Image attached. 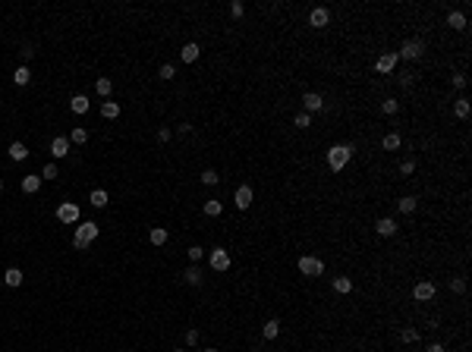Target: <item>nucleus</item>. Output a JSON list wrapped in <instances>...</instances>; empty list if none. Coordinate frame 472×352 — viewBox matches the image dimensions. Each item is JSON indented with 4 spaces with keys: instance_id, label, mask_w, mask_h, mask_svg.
I'll return each instance as SVG.
<instances>
[{
    "instance_id": "1",
    "label": "nucleus",
    "mask_w": 472,
    "mask_h": 352,
    "mask_svg": "<svg viewBox=\"0 0 472 352\" xmlns=\"http://www.w3.org/2000/svg\"><path fill=\"white\" fill-rule=\"evenodd\" d=\"M98 233H101V227H98L95 220H82V223L76 227V236H72V245H76L79 251H82V249H88V245H91V242L98 239Z\"/></svg>"
},
{
    "instance_id": "2",
    "label": "nucleus",
    "mask_w": 472,
    "mask_h": 352,
    "mask_svg": "<svg viewBox=\"0 0 472 352\" xmlns=\"http://www.w3.org/2000/svg\"><path fill=\"white\" fill-rule=\"evenodd\" d=\"M353 151H356L353 145H334V148H328V167L334 170V173H340V170L350 164Z\"/></svg>"
},
{
    "instance_id": "3",
    "label": "nucleus",
    "mask_w": 472,
    "mask_h": 352,
    "mask_svg": "<svg viewBox=\"0 0 472 352\" xmlns=\"http://www.w3.org/2000/svg\"><path fill=\"white\" fill-rule=\"evenodd\" d=\"M296 268H299V274H302V277H321L324 274V261H321V258H315V255H302Z\"/></svg>"
},
{
    "instance_id": "4",
    "label": "nucleus",
    "mask_w": 472,
    "mask_h": 352,
    "mask_svg": "<svg viewBox=\"0 0 472 352\" xmlns=\"http://www.w3.org/2000/svg\"><path fill=\"white\" fill-rule=\"evenodd\" d=\"M425 54V41L422 38H409V41H403V48L397 50V60H419Z\"/></svg>"
},
{
    "instance_id": "5",
    "label": "nucleus",
    "mask_w": 472,
    "mask_h": 352,
    "mask_svg": "<svg viewBox=\"0 0 472 352\" xmlns=\"http://www.w3.org/2000/svg\"><path fill=\"white\" fill-rule=\"evenodd\" d=\"M79 217H82V211H79L76 201H63L57 208V220L60 223H79Z\"/></svg>"
},
{
    "instance_id": "6",
    "label": "nucleus",
    "mask_w": 472,
    "mask_h": 352,
    "mask_svg": "<svg viewBox=\"0 0 472 352\" xmlns=\"http://www.w3.org/2000/svg\"><path fill=\"white\" fill-rule=\"evenodd\" d=\"M208 261H211L214 270H227L230 268V251L224 249V245H214V249L208 251Z\"/></svg>"
},
{
    "instance_id": "7",
    "label": "nucleus",
    "mask_w": 472,
    "mask_h": 352,
    "mask_svg": "<svg viewBox=\"0 0 472 352\" xmlns=\"http://www.w3.org/2000/svg\"><path fill=\"white\" fill-rule=\"evenodd\" d=\"M435 293H437V289H435V283H431V280H419L416 289H413V299H416V302H431Z\"/></svg>"
},
{
    "instance_id": "8",
    "label": "nucleus",
    "mask_w": 472,
    "mask_h": 352,
    "mask_svg": "<svg viewBox=\"0 0 472 352\" xmlns=\"http://www.w3.org/2000/svg\"><path fill=\"white\" fill-rule=\"evenodd\" d=\"M302 107H305V114H318V110H324V98L318 95V91H305L302 95Z\"/></svg>"
},
{
    "instance_id": "9",
    "label": "nucleus",
    "mask_w": 472,
    "mask_h": 352,
    "mask_svg": "<svg viewBox=\"0 0 472 352\" xmlns=\"http://www.w3.org/2000/svg\"><path fill=\"white\" fill-rule=\"evenodd\" d=\"M328 22H331V10H328V6H315V10L309 13V25H312V29H324Z\"/></svg>"
},
{
    "instance_id": "10",
    "label": "nucleus",
    "mask_w": 472,
    "mask_h": 352,
    "mask_svg": "<svg viewBox=\"0 0 472 352\" xmlns=\"http://www.w3.org/2000/svg\"><path fill=\"white\" fill-rule=\"evenodd\" d=\"M233 201H236L239 211H249L252 208V185H239L236 195H233Z\"/></svg>"
},
{
    "instance_id": "11",
    "label": "nucleus",
    "mask_w": 472,
    "mask_h": 352,
    "mask_svg": "<svg viewBox=\"0 0 472 352\" xmlns=\"http://www.w3.org/2000/svg\"><path fill=\"white\" fill-rule=\"evenodd\" d=\"M70 148H72V145H70V138H66V135H57L54 142H51V154H54V157H66V154H70Z\"/></svg>"
},
{
    "instance_id": "12",
    "label": "nucleus",
    "mask_w": 472,
    "mask_h": 352,
    "mask_svg": "<svg viewBox=\"0 0 472 352\" xmlns=\"http://www.w3.org/2000/svg\"><path fill=\"white\" fill-rule=\"evenodd\" d=\"M394 66H397V50H390V54H381V57H378L375 69L378 72H394Z\"/></svg>"
},
{
    "instance_id": "13",
    "label": "nucleus",
    "mask_w": 472,
    "mask_h": 352,
    "mask_svg": "<svg viewBox=\"0 0 472 352\" xmlns=\"http://www.w3.org/2000/svg\"><path fill=\"white\" fill-rule=\"evenodd\" d=\"M179 57H183V63H195V60L202 57V48H198L195 41H189V44H183V50H179Z\"/></svg>"
},
{
    "instance_id": "14",
    "label": "nucleus",
    "mask_w": 472,
    "mask_h": 352,
    "mask_svg": "<svg viewBox=\"0 0 472 352\" xmlns=\"http://www.w3.org/2000/svg\"><path fill=\"white\" fill-rule=\"evenodd\" d=\"M375 230H378V236H394L397 233V220L394 217H381V220L375 223Z\"/></svg>"
},
{
    "instance_id": "15",
    "label": "nucleus",
    "mask_w": 472,
    "mask_h": 352,
    "mask_svg": "<svg viewBox=\"0 0 472 352\" xmlns=\"http://www.w3.org/2000/svg\"><path fill=\"white\" fill-rule=\"evenodd\" d=\"M22 280H25V274L19 268H6V274H3V283H6V286H22Z\"/></svg>"
},
{
    "instance_id": "16",
    "label": "nucleus",
    "mask_w": 472,
    "mask_h": 352,
    "mask_svg": "<svg viewBox=\"0 0 472 352\" xmlns=\"http://www.w3.org/2000/svg\"><path fill=\"white\" fill-rule=\"evenodd\" d=\"M186 283H189V286H202V280H205V277H202V268H198V264H192V268H186Z\"/></svg>"
},
{
    "instance_id": "17",
    "label": "nucleus",
    "mask_w": 472,
    "mask_h": 352,
    "mask_svg": "<svg viewBox=\"0 0 472 352\" xmlns=\"http://www.w3.org/2000/svg\"><path fill=\"white\" fill-rule=\"evenodd\" d=\"M447 25H450V29H456V32L466 29V16H463L460 10H450V13H447Z\"/></svg>"
},
{
    "instance_id": "18",
    "label": "nucleus",
    "mask_w": 472,
    "mask_h": 352,
    "mask_svg": "<svg viewBox=\"0 0 472 352\" xmlns=\"http://www.w3.org/2000/svg\"><path fill=\"white\" fill-rule=\"evenodd\" d=\"M6 151H10V161H25V157H29V148H25L22 142H13Z\"/></svg>"
},
{
    "instance_id": "19",
    "label": "nucleus",
    "mask_w": 472,
    "mask_h": 352,
    "mask_svg": "<svg viewBox=\"0 0 472 352\" xmlns=\"http://www.w3.org/2000/svg\"><path fill=\"white\" fill-rule=\"evenodd\" d=\"M41 189V176H22V192L25 195H35Z\"/></svg>"
},
{
    "instance_id": "20",
    "label": "nucleus",
    "mask_w": 472,
    "mask_h": 352,
    "mask_svg": "<svg viewBox=\"0 0 472 352\" xmlns=\"http://www.w3.org/2000/svg\"><path fill=\"white\" fill-rule=\"evenodd\" d=\"M400 145H403V138L397 135V132H387V135L381 138V148H384V151H397Z\"/></svg>"
},
{
    "instance_id": "21",
    "label": "nucleus",
    "mask_w": 472,
    "mask_h": 352,
    "mask_svg": "<svg viewBox=\"0 0 472 352\" xmlns=\"http://www.w3.org/2000/svg\"><path fill=\"white\" fill-rule=\"evenodd\" d=\"M101 117H104V119H117V117H120V104H117V101H104V104H101Z\"/></svg>"
},
{
    "instance_id": "22",
    "label": "nucleus",
    "mask_w": 472,
    "mask_h": 352,
    "mask_svg": "<svg viewBox=\"0 0 472 352\" xmlns=\"http://www.w3.org/2000/svg\"><path fill=\"white\" fill-rule=\"evenodd\" d=\"M13 82H16V85H29L32 82V72H29V66H25V63L13 72Z\"/></svg>"
},
{
    "instance_id": "23",
    "label": "nucleus",
    "mask_w": 472,
    "mask_h": 352,
    "mask_svg": "<svg viewBox=\"0 0 472 352\" xmlns=\"http://www.w3.org/2000/svg\"><path fill=\"white\" fill-rule=\"evenodd\" d=\"M70 110H72V114H85V110H88V98H85V95H76L70 101Z\"/></svg>"
},
{
    "instance_id": "24",
    "label": "nucleus",
    "mask_w": 472,
    "mask_h": 352,
    "mask_svg": "<svg viewBox=\"0 0 472 352\" xmlns=\"http://www.w3.org/2000/svg\"><path fill=\"white\" fill-rule=\"evenodd\" d=\"M95 91H98V95H101V98H107L110 91H114V82H110L107 76H101V79H98V82H95Z\"/></svg>"
},
{
    "instance_id": "25",
    "label": "nucleus",
    "mask_w": 472,
    "mask_h": 352,
    "mask_svg": "<svg viewBox=\"0 0 472 352\" xmlns=\"http://www.w3.org/2000/svg\"><path fill=\"white\" fill-rule=\"evenodd\" d=\"M66 138H70V145H85V142H88V132H85L82 126H76V129H72Z\"/></svg>"
},
{
    "instance_id": "26",
    "label": "nucleus",
    "mask_w": 472,
    "mask_h": 352,
    "mask_svg": "<svg viewBox=\"0 0 472 352\" xmlns=\"http://www.w3.org/2000/svg\"><path fill=\"white\" fill-rule=\"evenodd\" d=\"M416 204H419V201H416L413 195H403L400 201H397V208H400V214H413V211H416Z\"/></svg>"
},
{
    "instance_id": "27",
    "label": "nucleus",
    "mask_w": 472,
    "mask_h": 352,
    "mask_svg": "<svg viewBox=\"0 0 472 352\" xmlns=\"http://www.w3.org/2000/svg\"><path fill=\"white\" fill-rule=\"evenodd\" d=\"M202 211H205V214H208V217H217V214H221V211H224V204L217 201V198H208V201L202 204Z\"/></svg>"
},
{
    "instance_id": "28",
    "label": "nucleus",
    "mask_w": 472,
    "mask_h": 352,
    "mask_svg": "<svg viewBox=\"0 0 472 352\" xmlns=\"http://www.w3.org/2000/svg\"><path fill=\"white\" fill-rule=\"evenodd\" d=\"M148 239H151V245H164V242H167V230H164V227H151Z\"/></svg>"
},
{
    "instance_id": "29",
    "label": "nucleus",
    "mask_w": 472,
    "mask_h": 352,
    "mask_svg": "<svg viewBox=\"0 0 472 352\" xmlns=\"http://www.w3.org/2000/svg\"><path fill=\"white\" fill-rule=\"evenodd\" d=\"M277 334H280V324H277V321H268L262 327V336H264V340H277Z\"/></svg>"
},
{
    "instance_id": "30",
    "label": "nucleus",
    "mask_w": 472,
    "mask_h": 352,
    "mask_svg": "<svg viewBox=\"0 0 472 352\" xmlns=\"http://www.w3.org/2000/svg\"><path fill=\"white\" fill-rule=\"evenodd\" d=\"M454 114L460 117V119H466V117H469V98H456V104H454Z\"/></svg>"
},
{
    "instance_id": "31",
    "label": "nucleus",
    "mask_w": 472,
    "mask_h": 352,
    "mask_svg": "<svg viewBox=\"0 0 472 352\" xmlns=\"http://www.w3.org/2000/svg\"><path fill=\"white\" fill-rule=\"evenodd\" d=\"M334 289L337 293H353V280L350 277H334Z\"/></svg>"
},
{
    "instance_id": "32",
    "label": "nucleus",
    "mask_w": 472,
    "mask_h": 352,
    "mask_svg": "<svg viewBox=\"0 0 472 352\" xmlns=\"http://www.w3.org/2000/svg\"><path fill=\"white\" fill-rule=\"evenodd\" d=\"M88 201L95 204V208H104V204H107V192H104V189H95V192L88 195Z\"/></svg>"
},
{
    "instance_id": "33",
    "label": "nucleus",
    "mask_w": 472,
    "mask_h": 352,
    "mask_svg": "<svg viewBox=\"0 0 472 352\" xmlns=\"http://www.w3.org/2000/svg\"><path fill=\"white\" fill-rule=\"evenodd\" d=\"M381 110H384V114H387V117H394L397 110H400V104H397L394 98H384V101H381Z\"/></svg>"
},
{
    "instance_id": "34",
    "label": "nucleus",
    "mask_w": 472,
    "mask_h": 352,
    "mask_svg": "<svg viewBox=\"0 0 472 352\" xmlns=\"http://www.w3.org/2000/svg\"><path fill=\"white\" fill-rule=\"evenodd\" d=\"M186 255H189V261H192V264H198L205 251H202V245H192V249H186Z\"/></svg>"
},
{
    "instance_id": "35",
    "label": "nucleus",
    "mask_w": 472,
    "mask_h": 352,
    "mask_svg": "<svg viewBox=\"0 0 472 352\" xmlns=\"http://www.w3.org/2000/svg\"><path fill=\"white\" fill-rule=\"evenodd\" d=\"M38 176H41V179H57V176H60V173H57V164H44V170H41Z\"/></svg>"
},
{
    "instance_id": "36",
    "label": "nucleus",
    "mask_w": 472,
    "mask_h": 352,
    "mask_svg": "<svg viewBox=\"0 0 472 352\" xmlns=\"http://www.w3.org/2000/svg\"><path fill=\"white\" fill-rule=\"evenodd\" d=\"M157 76H161V79H164V82H170V79H174V76H176V69H174V66H170V63H164V66H161V69H157Z\"/></svg>"
},
{
    "instance_id": "37",
    "label": "nucleus",
    "mask_w": 472,
    "mask_h": 352,
    "mask_svg": "<svg viewBox=\"0 0 472 352\" xmlns=\"http://www.w3.org/2000/svg\"><path fill=\"white\" fill-rule=\"evenodd\" d=\"M293 126H299V129H305V126H312V117H309V114L302 110V114H296V117H293Z\"/></svg>"
},
{
    "instance_id": "38",
    "label": "nucleus",
    "mask_w": 472,
    "mask_h": 352,
    "mask_svg": "<svg viewBox=\"0 0 472 352\" xmlns=\"http://www.w3.org/2000/svg\"><path fill=\"white\" fill-rule=\"evenodd\" d=\"M217 179H221V176H217L214 170H205V173H202V183L205 185H217Z\"/></svg>"
},
{
    "instance_id": "39",
    "label": "nucleus",
    "mask_w": 472,
    "mask_h": 352,
    "mask_svg": "<svg viewBox=\"0 0 472 352\" xmlns=\"http://www.w3.org/2000/svg\"><path fill=\"white\" fill-rule=\"evenodd\" d=\"M400 336H403V343H416V340H419V330H416V327H406Z\"/></svg>"
},
{
    "instance_id": "40",
    "label": "nucleus",
    "mask_w": 472,
    "mask_h": 352,
    "mask_svg": "<svg viewBox=\"0 0 472 352\" xmlns=\"http://www.w3.org/2000/svg\"><path fill=\"white\" fill-rule=\"evenodd\" d=\"M230 13H233V19H243V13H245V6L239 3V0H233V3H230Z\"/></svg>"
},
{
    "instance_id": "41",
    "label": "nucleus",
    "mask_w": 472,
    "mask_h": 352,
    "mask_svg": "<svg viewBox=\"0 0 472 352\" xmlns=\"http://www.w3.org/2000/svg\"><path fill=\"white\" fill-rule=\"evenodd\" d=\"M170 138H174L170 126H161V129H157V142H170Z\"/></svg>"
},
{
    "instance_id": "42",
    "label": "nucleus",
    "mask_w": 472,
    "mask_h": 352,
    "mask_svg": "<svg viewBox=\"0 0 472 352\" xmlns=\"http://www.w3.org/2000/svg\"><path fill=\"white\" fill-rule=\"evenodd\" d=\"M450 289H454V293H466V280H463V277L450 280Z\"/></svg>"
},
{
    "instance_id": "43",
    "label": "nucleus",
    "mask_w": 472,
    "mask_h": 352,
    "mask_svg": "<svg viewBox=\"0 0 472 352\" xmlns=\"http://www.w3.org/2000/svg\"><path fill=\"white\" fill-rule=\"evenodd\" d=\"M413 170H416V161H403V164H400V173H403V176H409Z\"/></svg>"
},
{
    "instance_id": "44",
    "label": "nucleus",
    "mask_w": 472,
    "mask_h": 352,
    "mask_svg": "<svg viewBox=\"0 0 472 352\" xmlns=\"http://www.w3.org/2000/svg\"><path fill=\"white\" fill-rule=\"evenodd\" d=\"M454 88H466V76H463V72L454 76Z\"/></svg>"
},
{
    "instance_id": "45",
    "label": "nucleus",
    "mask_w": 472,
    "mask_h": 352,
    "mask_svg": "<svg viewBox=\"0 0 472 352\" xmlns=\"http://www.w3.org/2000/svg\"><path fill=\"white\" fill-rule=\"evenodd\" d=\"M186 343H189V346H195V343H198V330H186Z\"/></svg>"
},
{
    "instance_id": "46",
    "label": "nucleus",
    "mask_w": 472,
    "mask_h": 352,
    "mask_svg": "<svg viewBox=\"0 0 472 352\" xmlns=\"http://www.w3.org/2000/svg\"><path fill=\"white\" fill-rule=\"evenodd\" d=\"M428 352H444V346H441V343H431V346H428Z\"/></svg>"
},
{
    "instance_id": "47",
    "label": "nucleus",
    "mask_w": 472,
    "mask_h": 352,
    "mask_svg": "<svg viewBox=\"0 0 472 352\" xmlns=\"http://www.w3.org/2000/svg\"><path fill=\"white\" fill-rule=\"evenodd\" d=\"M0 192H3V179H0Z\"/></svg>"
},
{
    "instance_id": "48",
    "label": "nucleus",
    "mask_w": 472,
    "mask_h": 352,
    "mask_svg": "<svg viewBox=\"0 0 472 352\" xmlns=\"http://www.w3.org/2000/svg\"><path fill=\"white\" fill-rule=\"evenodd\" d=\"M205 352H217V349H205Z\"/></svg>"
},
{
    "instance_id": "49",
    "label": "nucleus",
    "mask_w": 472,
    "mask_h": 352,
    "mask_svg": "<svg viewBox=\"0 0 472 352\" xmlns=\"http://www.w3.org/2000/svg\"><path fill=\"white\" fill-rule=\"evenodd\" d=\"M249 352H255V349H249Z\"/></svg>"
},
{
    "instance_id": "50",
    "label": "nucleus",
    "mask_w": 472,
    "mask_h": 352,
    "mask_svg": "<svg viewBox=\"0 0 472 352\" xmlns=\"http://www.w3.org/2000/svg\"><path fill=\"white\" fill-rule=\"evenodd\" d=\"M176 352H183V349H176Z\"/></svg>"
}]
</instances>
